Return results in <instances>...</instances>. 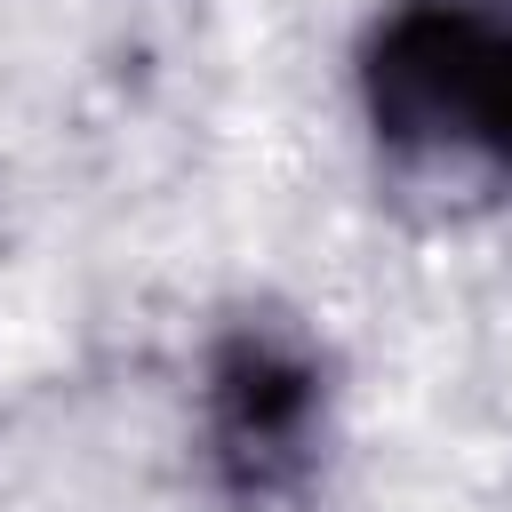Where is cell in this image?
Masks as SVG:
<instances>
[{
  "label": "cell",
  "instance_id": "obj_1",
  "mask_svg": "<svg viewBox=\"0 0 512 512\" xmlns=\"http://www.w3.org/2000/svg\"><path fill=\"white\" fill-rule=\"evenodd\" d=\"M360 112L384 168L512 192V0H392L360 32Z\"/></svg>",
  "mask_w": 512,
  "mask_h": 512
},
{
  "label": "cell",
  "instance_id": "obj_2",
  "mask_svg": "<svg viewBox=\"0 0 512 512\" xmlns=\"http://www.w3.org/2000/svg\"><path fill=\"white\" fill-rule=\"evenodd\" d=\"M328 440V360L280 312H240L216 328L200 368V448L240 512L296 496Z\"/></svg>",
  "mask_w": 512,
  "mask_h": 512
}]
</instances>
